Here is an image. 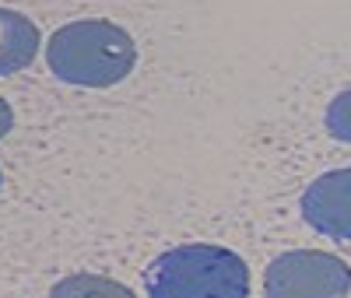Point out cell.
I'll list each match as a JSON object with an SVG mask.
<instances>
[{
	"mask_svg": "<svg viewBox=\"0 0 351 298\" xmlns=\"http://www.w3.org/2000/svg\"><path fill=\"white\" fill-rule=\"evenodd\" d=\"M46 60H49V71L67 84L109 88V84H120L134 71L137 46L120 25L102 18H81L56 28Z\"/></svg>",
	"mask_w": 351,
	"mask_h": 298,
	"instance_id": "cell-1",
	"label": "cell"
},
{
	"mask_svg": "<svg viewBox=\"0 0 351 298\" xmlns=\"http://www.w3.org/2000/svg\"><path fill=\"white\" fill-rule=\"evenodd\" d=\"M148 298H250V271L225 246L190 243L148 266Z\"/></svg>",
	"mask_w": 351,
	"mask_h": 298,
	"instance_id": "cell-2",
	"label": "cell"
},
{
	"mask_svg": "<svg viewBox=\"0 0 351 298\" xmlns=\"http://www.w3.org/2000/svg\"><path fill=\"white\" fill-rule=\"evenodd\" d=\"M348 291L351 266L334 253L319 249L281 253L263 274V295L267 298H348Z\"/></svg>",
	"mask_w": 351,
	"mask_h": 298,
	"instance_id": "cell-3",
	"label": "cell"
},
{
	"mask_svg": "<svg viewBox=\"0 0 351 298\" xmlns=\"http://www.w3.org/2000/svg\"><path fill=\"white\" fill-rule=\"evenodd\" d=\"M306 221L330 238H351V169H334L313 179L302 193Z\"/></svg>",
	"mask_w": 351,
	"mask_h": 298,
	"instance_id": "cell-4",
	"label": "cell"
},
{
	"mask_svg": "<svg viewBox=\"0 0 351 298\" xmlns=\"http://www.w3.org/2000/svg\"><path fill=\"white\" fill-rule=\"evenodd\" d=\"M39 53V28L32 18H25L21 11L0 8V77L18 74L28 67Z\"/></svg>",
	"mask_w": 351,
	"mask_h": 298,
	"instance_id": "cell-5",
	"label": "cell"
},
{
	"mask_svg": "<svg viewBox=\"0 0 351 298\" xmlns=\"http://www.w3.org/2000/svg\"><path fill=\"white\" fill-rule=\"evenodd\" d=\"M49 298H137L127 284L102 274H71L49 291Z\"/></svg>",
	"mask_w": 351,
	"mask_h": 298,
	"instance_id": "cell-6",
	"label": "cell"
},
{
	"mask_svg": "<svg viewBox=\"0 0 351 298\" xmlns=\"http://www.w3.org/2000/svg\"><path fill=\"white\" fill-rule=\"evenodd\" d=\"M327 130L337 137V140H348L351 144V88L341 92L330 105H327Z\"/></svg>",
	"mask_w": 351,
	"mask_h": 298,
	"instance_id": "cell-7",
	"label": "cell"
},
{
	"mask_svg": "<svg viewBox=\"0 0 351 298\" xmlns=\"http://www.w3.org/2000/svg\"><path fill=\"white\" fill-rule=\"evenodd\" d=\"M11 127H14V112H11V105L4 99H0V140L11 134Z\"/></svg>",
	"mask_w": 351,
	"mask_h": 298,
	"instance_id": "cell-8",
	"label": "cell"
},
{
	"mask_svg": "<svg viewBox=\"0 0 351 298\" xmlns=\"http://www.w3.org/2000/svg\"><path fill=\"white\" fill-rule=\"evenodd\" d=\"M0 186H4V175H0Z\"/></svg>",
	"mask_w": 351,
	"mask_h": 298,
	"instance_id": "cell-9",
	"label": "cell"
}]
</instances>
